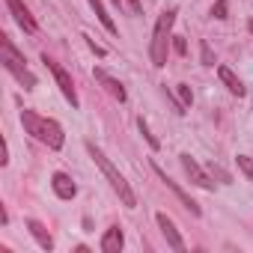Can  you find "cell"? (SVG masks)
<instances>
[{
  "label": "cell",
  "mask_w": 253,
  "mask_h": 253,
  "mask_svg": "<svg viewBox=\"0 0 253 253\" xmlns=\"http://www.w3.org/2000/svg\"><path fill=\"white\" fill-rule=\"evenodd\" d=\"M21 122H24V131L30 137H36L39 143H45L48 149H63L66 134L60 128V122H54L48 116H39L36 110H21Z\"/></svg>",
  "instance_id": "6da1fadb"
},
{
  "label": "cell",
  "mask_w": 253,
  "mask_h": 253,
  "mask_svg": "<svg viewBox=\"0 0 253 253\" xmlns=\"http://www.w3.org/2000/svg\"><path fill=\"white\" fill-rule=\"evenodd\" d=\"M86 152H89V158H92V161L98 164V170H101V173L107 176V182H110V188H113V191L119 194L122 206H125V209H134V206H137V197H134V191L128 188V182H125V176H122V173H119V170H116V167L110 164V158H107V155H104V152H101V149H98V146L92 143V140H86Z\"/></svg>",
  "instance_id": "7a4b0ae2"
},
{
  "label": "cell",
  "mask_w": 253,
  "mask_h": 253,
  "mask_svg": "<svg viewBox=\"0 0 253 253\" xmlns=\"http://www.w3.org/2000/svg\"><path fill=\"white\" fill-rule=\"evenodd\" d=\"M0 54H3V66H6V72H9L24 89H33V86H36V75L24 66L27 60H24V54L12 45L9 36H0Z\"/></svg>",
  "instance_id": "3957f363"
},
{
  "label": "cell",
  "mask_w": 253,
  "mask_h": 253,
  "mask_svg": "<svg viewBox=\"0 0 253 253\" xmlns=\"http://www.w3.org/2000/svg\"><path fill=\"white\" fill-rule=\"evenodd\" d=\"M173 21H176V9H167L158 24H155V33H152V45H149V57H152V66L161 69L167 63V42L173 39L170 30H173Z\"/></svg>",
  "instance_id": "277c9868"
},
{
  "label": "cell",
  "mask_w": 253,
  "mask_h": 253,
  "mask_svg": "<svg viewBox=\"0 0 253 253\" xmlns=\"http://www.w3.org/2000/svg\"><path fill=\"white\" fill-rule=\"evenodd\" d=\"M42 63L51 69V75H54V81H57V86H60V92L66 95V101L72 104V107H78V92H75V84H72V78H69V72L60 66V63H54V60H48V54L42 57Z\"/></svg>",
  "instance_id": "5b68a950"
},
{
  "label": "cell",
  "mask_w": 253,
  "mask_h": 253,
  "mask_svg": "<svg viewBox=\"0 0 253 253\" xmlns=\"http://www.w3.org/2000/svg\"><path fill=\"white\" fill-rule=\"evenodd\" d=\"M152 170H155V176H158V179H161V182H164V185L173 191V194H176V200H179V203H182V206H185V209L194 214V217H200V214H203L200 203H194V200H191V197H188V194H185V191H182V188H179V185H176V182H173V179H170V176L161 170V167H158V164H152Z\"/></svg>",
  "instance_id": "8992f818"
},
{
  "label": "cell",
  "mask_w": 253,
  "mask_h": 253,
  "mask_svg": "<svg viewBox=\"0 0 253 253\" xmlns=\"http://www.w3.org/2000/svg\"><path fill=\"white\" fill-rule=\"evenodd\" d=\"M179 161H182V170L188 173V179H191L194 185H200V188H206V191H211V188H214V182L209 179V173H206V170H203L191 155H188V152H182V155H179Z\"/></svg>",
  "instance_id": "52a82bcc"
},
{
  "label": "cell",
  "mask_w": 253,
  "mask_h": 253,
  "mask_svg": "<svg viewBox=\"0 0 253 253\" xmlns=\"http://www.w3.org/2000/svg\"><path fill=\"white\" fill-rule=\"evenodd\" d=\"M155 220H158V226H161V232H164V238H167V244L176 250V253H185V241H182V235H179V229H176V223L164 214V211H158L155 214Z\"/></svg>",
  "instance_id": "ba28073f"
},
{
  "label": "cell",
  "mask_w": 253,
  "mask_h": 253,
  "mask_svg": "<svg viewBox=\"0 0 253 253\" xmlns=\"http://www.w3.org/2000/svg\"><path fill=\"white\" fill-rule=\"evenodd\" d=\"M6 6H9L12 18L18 21V27H21L24 33H36V21H33V15L27 12V6L21 3V0H6Z\"/></svg>",
  "instance_id": "9c48e42d"
},
{
  "label": "cell",
  "mask_w": 253,
  "mask_h": 253,
  "mask_svg": "<svg viewBox=\"0 0 253 253\" xmlns=\"http://www.w3.org/2000/svg\"><path fill=\"white\" fill-rule=\"evenodd\" d=\"M51 188H54V194H57L60 200H72V197L78 194V185H75L72 176H66V173H54V176H51Z\"/></svg>",
  "instance_id": "30bf717a"
},
{
  "label": "cell",
  "mask_w": 253,
  "mask_h": 253,
  "mask_svg": "<svg viewBox=\"0 0 253 253\" xmlns=\"http://www.w3.org/2000/svg\"><path fill=\"white\" fill-rule=\"evenodd\" d=\"M92 75H95V81H98V84H101V86H104V89H107V92H110L113 98H119V101H125V98H128V92H125V86H122V84H119L116 78H110V75H107L104 69H95Z\"/></svg>",
  "instance_id": "8fae6325"
},
{
  "label": "cell",
  "mask_w": 253,
  "mask_h": 253,
  "mask_svg": "<svg viewBox=\"0 0 253 253\" xmlns=\"http://www.w3.org/2000/svg\"><path fill=\"white\" fill-rule=\"evenodd\" d=\"M122 244H125V238H122V229H119V226H110V229L101 235V253H119Z\"/></svg>",
  "instance_id": "7c38bea8"
},
{
  "label": "cell",
  "mask_w": 253,
  "mask_h": 253,
  "mask_svg": "<svg viewBox=\"0 0 253 253\" xmlns=\"http://www.w3.org/2000/svg\"><path fill=\"white\" fill-rule=\"evenodd\" d=\"M217 78L226 84V89H229L232 95H238V98H241V95L247 92V89H244V84L235 78V72H232V69H226V66H217Z\"/></svg>",
  "instance_id": "4fadbf2b"
},
{
  "label": "cell",
  "mask_w": 253,
  "mask_h": 253,
  "mask_svg": "<svg viewBox=\"0 0 253 253\" xmlns=\"http://www.w3.org/2000/svg\"><path fill=\"white\" fill-rule=\"evenodd\" d=\"M27 229H30V235L39 241V247H42V250H51V247H54V238H51V232H48V229H45L39 220H33V217H30V220H27Z\"/></svg>",
  "instance_id": "5bb4252c"
},
{
  "label": "cell",
  "mask_w": 253,
  "mask_h": 253,
  "mask_svg": "<svg viewBox=\"0 0 253 253\" xmlns=\"http://www.w3.org/2000/svg\"><path fill=\"white\" fill-rule=\"evenodd\" d=\"M89 6H92V12L98 15V21H101V27H104L107 33H113V36H116V24H113V18L107 15V9H104V3H101V0H89Z\"/></svg>",
  "instance_id": "9a60e30c"
},
{
  "label": "cell",
  "mask_w": 253,
  "mask_h": 253,
  "mask_svg": "<svg viewBox=\"0 0 253 253\" xmlns=\"http://www.w3.org/2000/svg\"><path fill=\"white\" fill-rule=\"evenodd\" d=\"M137 125H140V134H143V137H146V143H149V146H152V149H155V152H158V149H161V140H158V137H155V134H152V131H149V125H146V119H143V116H140V119H137Z\"/></svg>",
  "instance_id": "2e32d148"
},
{
  "label": "cell",
  "mask_w": 253,
  "mask_h": 253,
  "mask_svg": "<svg viewBox=\"0 0 253 253\" xmlns=\"http://www.w3.org/2000/svg\"><path fill=\"white\" fill-rule=\"evenodd\" d=\"M176 89H179V101H182L185 107H191V101H194V92H191V86H188V84H179Z\"/></svg>",
  "instance_id": "e0dca14e"
},
{
  "label": "cell",
  "mask_w": 253,
  "mask_h": 253,
  "mask_svg": "<svg viewBox=\"0 0 253 253\" xmlns=\"http://www.w3.org/2000/svg\"><path fill=\"white\" fill-rule=\"evenodd\" d=\"M238 167H241V173L253 182V158H247V155H238Z\"/></svg>",
  "instance_id": "ac0fdd59"
},
{
  "label": "cell",
  "mask_w": 253,
  "mask_h": 253,
  "mask_svg": "<svg viewBox=\"0 0 253 253\" xmlns=\"http://www.w3.org/2000/svg\"><path fill=\"white\" fill-rule=\"evenodd\" d=\"M226 6H229L226 0H214V6H211V15H214L217 21H223V18H226Z\"/></svg>",
  "instance_id": "d6986e66"
},
{
  "label": "cell",
  "mask_w": 253,
  "mask_h": 253,
  "mask_svg": "<svg viewBox=\"0 0 253 253\" xmlns=\"http://www.w3.org/2000/svg\"><path fill=\"white\" fill-rule=\"evenodd\" d=\"M200 57H203V66H214V54H211V48L206 42L200 45Z\"/></svg>",
  "instance_id": "ffe728a7"
},
{
  "label": "cell",
  "mask_w": 253,
  "mask_h": 253,
  "mask_svg": "<svg viewBox=\"0 0 253 253\" xmlns=\"http://www.w3.org/2000/svg\"><path fill=\"white\" fill-rule=\"evenodd\" d=\"M173 48H176V54H185L188 51V42L182 36H173Z\"/></svg>",
  "instance_id": "44dd1931"
},
{
  "label": "cell",
  "mask_w": 253,
  "mask_h": 253,
  "mask_svg": "<svg viewBox=\"0 0 253 253\" xmlns=\"http://www.w3.org/2000/svg\"><path fill=\"white\" fill-rule=\"evenodd\" d=\"M84 39H86V45H89V48L95 51V57H104V54H107V51H104L101 45H95V39H89V36H84Z\"/></svg>",
  "instance_id": "7402d4cb"
},
{
  "label": "cell",
  "mask_w": 253,
  "mask_h": 253,
  "mask_svg": "<svg viewBox=\"0 0 253 253\" xmlns=\"http://www.w3.org/2000/svg\"><path fill=\"white\" fill-rule=\"evenodd\" d=\"M128 6H131V12H134V15H140V12H143V6H140V0H128Z\"/></svg>",
  "instance_id": "603a6c76"
},
{
  "label": "cell",
  "mask_w": 253,
  "mask_h": 253,
  "mask_svg": "<svg viewBox=\"0 0 253 253\" xmlns=\"http://www.w3.org/2000/svg\"><path fill=\"white\" fill-rule=\"evenodd\" d=\"M209 170H211V173H214V176H220V179H223V182H229V176H226V173H223V170H220V167H214V164H211V167H209Z\"/></svg>",
  "instance_id": "cb8c5ba5"
},
{
  "label": "cell",
  "mask_w": 253,
  "mask_h": 253,
  "mask_svg": "<svg viewBox=\"0 0 253 253\" xmlns=\"http://www.w3.org/2000/svg\"><path fill=\"white\" fill-rule=\"evenodd\" d=\"M250 30H253V21H250Z\"/></svg>",
  "instance_id": "d4e9b609"
}]
</instances>
